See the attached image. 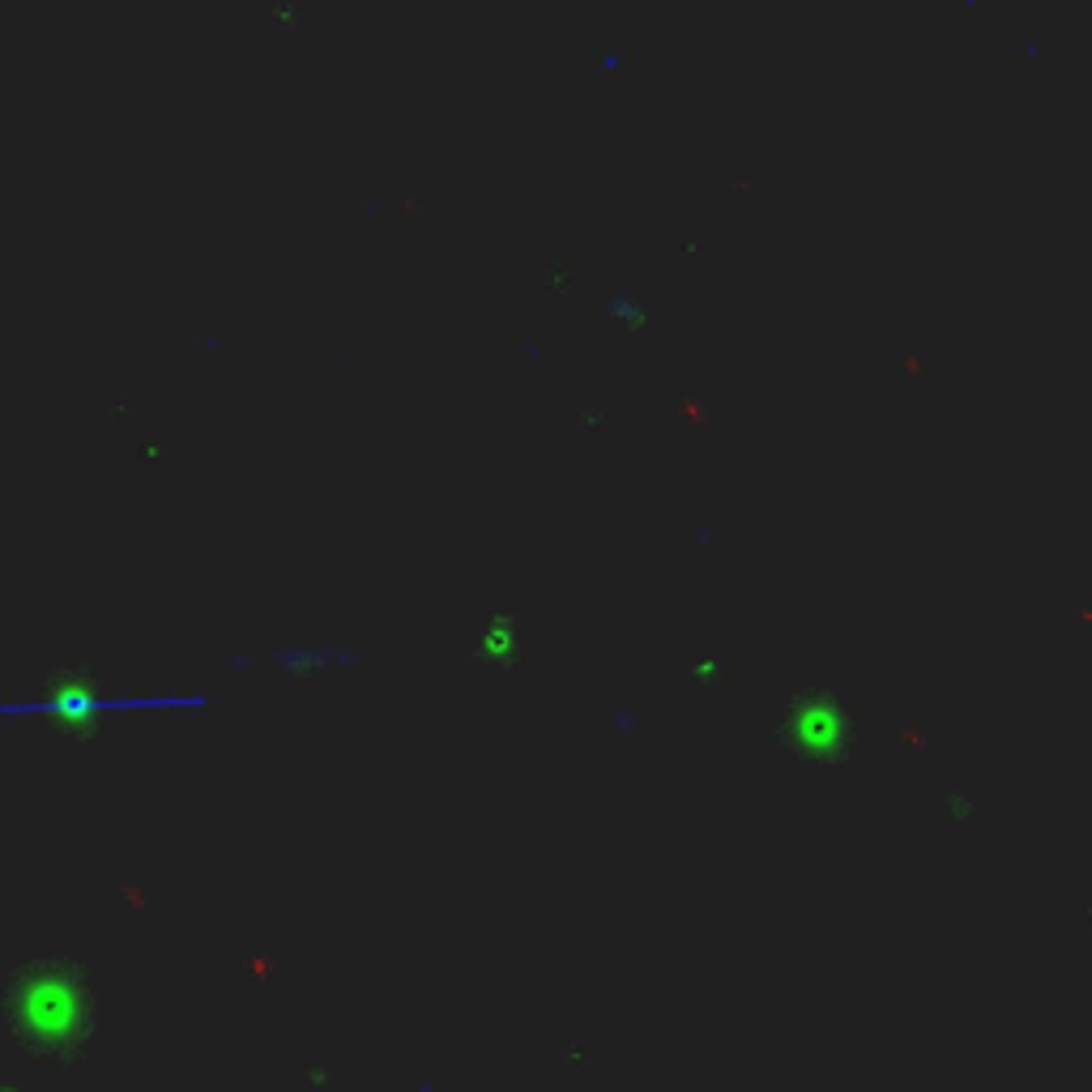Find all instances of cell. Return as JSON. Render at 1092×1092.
<instances>
[{
    "instance_id": "cell-1",
    "label": "cell",
    "mask_w": 1092,
    "mask_h": 1092,
    "mask_svg": "<svg viewBox=\"0 0 1092 1092\" xmlns=\"http://www.w3.org/2000/svg\"><path fill=\"white\" fill-rule=\"evenodd\" d=\"M0 1016L26 1054L69 1067L95 1037L99 1003L73 961H26L0 977Z\"/></svg>"
}]
</instances>
